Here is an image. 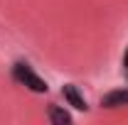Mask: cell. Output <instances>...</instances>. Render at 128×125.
Instances as JSON below:
<instances>
[{
	"label": "cell",
	"mask_w": 128,
	"mask_h": 125,
	"mask_svg": "<svg viewBox=\"0 0 128 125\" xmlns=\"http://www.w3.org/2000/svg\"><path fill=\"white\" fill-rule=\"evenodd\" d=\"M12 78H15L20 86L30 88L32 93H47V91H49L47 81L40 76L30 64H25V62H17L15 66H12Z\"/></svg>",
	"instance_id": "obj_1"
},
{
	"label": "cell",
	"mask_w": 128,
	"mask_h": 125,
	"mask_svg": "<svg viewBox=\"0 0 128 125\" xmlns=\"http://www.w3.org/2000/svg\"><path fill=\"white\" fill-rule=\"evenodd\" d=\"M62 96H64V101H66L74 110H86V108H89V106H86V98L81 96V91L74 86V83H64Z\"/></svg>",
	"instance_id": "obj_2"
},
{
	"label": "cell",
	"mask_w": 128,
	"mask_h": 125,
	"mask_svg": "<svg viewBox=\"0 0 128 125\" xmlns=\"http://www.w3.org/2000/svg\"><path fill=\"white\" fill-rule=\"evenodd\" d=\"M101 106L104 108H123V106H128V88H116L111 93H106L101 98Z\"/></svg>",
	"instance_id": "obj_3"
},
{
	"label": "cell",
	"mask_w": 128,
	"mask_h": 125,
	"mask_svg": "<svg viewBox=\"0 0 128 125\" xmlns=\"http://www.w3.org/2000/svg\"><path fill=\"white\" fill-rule=\"evenodd\" d=\"M47 118L54 125H72V115H69L64 108H59V106H49L47 108Z\"/></svg>",
	"instance_id": "obj_4"
},
{
	"label": "cell",
	"mask_w": 128,
	"mask_h": 125,
	"mask_svg": "<svg viewBox=\"0 0 128 125\" xmlns=\"http://www.w3.org/2000/svg\"><path fill=\"white\" fill-rule=\"evenodd\" d=\"M123 66H126V71H128V49H126V54H123Z\"/></svg>",
	"instance_id": "obj_5"
}]
</instances>
